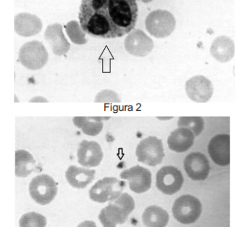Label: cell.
<instances>
[{"instance_id": "1", "label": "cell", "mask_w": 252, "mask_h": 227, "mask_svg": "<svg viewBox=\"0 0 252 227\" xmlns=\"http://www.w3.org/2000/svg\"><path fill=\"white\" fill-rule=\"evenodd\" d=\"M138 18L136 0H82L80 25L93 37L114 39L130 33Z\"/></svg>"}, {"instance_id": "2", "label": "cell", "mask_w": 252, "mask_h": 227, "mask_svg": "<svg viewBox=\"0 0 252 227\" xmlns=\"http://www.w3.org/2000/svg\"><path fill=\"white\" fill-rule=\"evenodd\" d=\"M132 196L124 193L118 198L109 202L108 206L101 211L98 218L104 227H116L126 223L135 209Z\"/></svg>"}, {"instance_id": "3", "label": "cell", "mask_w": 252, "mask_h": 227, "mask_svg": "<svg viewBox=\"0 0 252 227\" xmlns=\"http://www.w3.org/2000/svg\"><path fill=\"white\" fill-rule=\"evenodd\" d=\"M147 31L150 35L159 39L169 37L174 32L176 20L174 16L167 10L157 9L147 16L146 22Z\"/></svg>"}, {"instance_id": "4", "label": "cell", "mask_w": 252, "mask_h": 227, "mask_svg": "<svg viewBox=\"0 0 252 227\" xmlns=\"http://www.w3.org/2000/svg\"><path fill=\"white\" fill-rule=\"evenodd\" d=\"M202 209L199 199L190 195H184L175 200L172 213L179 223L189 225L198 220L201 215Z\"/></svg>"}, {"instance_id": "5", "label": "cell", "mask_w": 252, "mask_h": 227, "mask_svg": "<svg viewBox=\"0 0 252 227\" xmlns=\"http://www.w3.org/2000/svg\"><path fill=\"white\" fill-rule=\"evenodd\" d=\"M48 60L47 49L41 42L38 41L25 43L19 52V62L30 70L41 69L47 64Z\"/></svg>"}, {"instance_id": "6", "label": "cell", "mask_w": 252, "mask_h": 227, "mask_svg": "<svg viewBox=\"0 0 252 227\" xmlns=\"http://www.w3.org/2000/svg\"><path fill=\"white\" fill-rule=\"evenodd\" d=\"M126 183L115 177H105L92 187L89 196L93 201L104 203L116 199L122 194Z\"/></svg>"}, {"instance_id": "7", "label": "cell", "mask_w": 252, "mask_h": 227, "mask_svg": "<svg viewBox=\"0 0 252 227\" xmlns=\"http://www.w3.org/2000/svg\"><path fill=\"white\" fill-rule=\"evenodd\" d=\"M31 197L41 205H48L54 200L57 194V186L54 179L47 174L34 177L30 184Z\"/></svg>"}, {"instance_id": "8", "label": "cell", "mask_w": 252, "mask_h": 227, "mask_svg": "<svg viewBox=\"0 0 252 227\" xmlns=\"http://www.w3.org/2000/svg\"><path fill=\"white\" fill-rule=\"evenodd\" d=\"M136 156L139 162L146 165H159L165 157L162 140L156 136H149L139 143L136 148Z\"/></svg>"}, {"instance_id": "9", "label": "cell", "mask_w": 252, "mask_h": 227, "mask_svg": "<svg viewBox=\"0 0 252 227\" xmlns=\"http://www.w3.org/2000/svg\"><path fill=\"white\" fill-rule=\"evenodd\" d=\"M184 184L182 173L174 166H165L156 175V187L165 195H172L181 190Z\"/></svg>"}, {"instance_id": "10", "label": "cell", "mask_w": 252, "mask_h": 227, "mask_svg": "<svg viewBox=\"0 0 252 227\" xmlns=\"http://www.w3.org/2000/svg\"><path fill=\"white\" fill-rule=\"evenodd\" d=\"M126 50L135 57H144L150 54L154 47V43L144 32L133 29L124 40Z\"/></svg>"}, {"instance_id": "11", "label": "cell", "mask_w": 252, "mask_h": 227, "mask_svg": "<svg viewBox=\"0 0 252 227\" xmlns=\"http://www.w3.org/2000/svg\"><path fill=\"white\" fill-rule=\"evenodd\" d=\"M120 177L128 181L129 188L136 194L148 192L152 186V173L149 169L140 165L133 166L122 171Z\"/></svg>"}, {"instance_id": "12", "label": "cell", "mask_w": 252, "mask_h": 227, "mask_svg": "<svg viewBox=\"0 0 252 227\" xmlns=\"http://www.w3.org/2000/svg\"><path fill=\"white\" fill-rule=\"evenodd\" d=\"M187 96L196 102L205 103L211 100L214 88L211 81L202 75L195 76L187 81L185 85Z\"/></svg>"}, {"instance_id": "13", "label": "cell", "mask_w": 252, "mask_h": 227, "mask_svg": "<svg viewBox=\"0 0 252 227\" xmlns=\"http://www.w3.org/2000/svg\"><path fill=\"white\" fill-rule=\"evenodd\" d=\"M184 168L194 181H204L209 176L211 166L209 160L200 152H192L185 159Z\"/></svg>"}, {"instance_id": "14", "label": "cell", "mask_w": 252, "mask_h": 227, "mask_svg": "<svg viewBox=\"0 0 252 227\" xmlns=\"http://www.w3.org/2000/svg\"><path fill=\"white\" fill-rule=\"evenodd\" d=\"M208 151L211 159L220 166H227L230 163V136L219 134L210 141Z\"/></svg>"}, {"instance_id": "15", "label": "cell", "mask_w": 252, "mask_h": 227, "mask_svg": "<svg viewBox=\"0 0 252 227\" xmlns=\"http://www.w3.org/2000/svg\"><path fill=\"white\" fill-rule=\"evenodd\" d=\"M102 148L94 141L83 140L77 151L78 163L86 167H94L100 165L103 159Z\"/></svg>"}, {"instance_id": "16", "label": "cell", "mask_w": 252, "mask_h": 227, "mask_svg": "<svg viewBox=\"0 0 252 227\" xmlns=\"http://www.w3.org/2000/svg\"><path fill=\"white\" fill-rule=\"evenodd\" d=\"M44 37L57 56H63L70 50V44L66 39L61 24H53L47 26Z\"/></svg>"}, {"instance_id": "17", "label": "cell", "mask_w": 252, "mask_h": 227, "mask_svg": "<svg viewBox=\"0 0 252 227\" xmlns=\"http://www.w3.org/2000/svg\"><path fill=\"white\" fill-rule=\"evenodd\" d=\"M43 24L35 15L29 13H20L15 17V33L22 37H29L37 35L41 32Z\"/></svg>"}, {"instance_id": "18", "label": "cell", "mask_w": 252, "mask_h": 227, "mask_svg": "<svg viewBox=\"0 0 252 227\" xmlns=\"http://www.w3.org/2000/svg\"><path fill=\"white\" fill-rule=\"evenodd\" d=\"M195 135L186 128L179 127L172 131L168 138V146L170 150L177 153L187 152L193 146Z\"/></svg>"}, {"instance_id": "19", "label": "cell", "mask_w": 252, "mask_h": 227, "mask_svg": "<svg viewBox=\"0 0 252 227\" xmlns=\"http://www.w3.org/2000/svg\"><path fill=\"white\" fill-rule=\"evenodd\" d=\"M234 42L227 36H219L212 43L211 54L218 62H230L234 57Z\"/></svg>"}, {"instance_id": "20", "label": "cell", "mask_w": 252, "mask_h": 227, "mask_svg": "<svg viewBox=\"0 0 252 227\" xmlns=\"http://www.w3.org/2000/svg\"><path fill=\"white\" fill-rule=\"evenodd\" d=\"M96 171L71 165L66 171L68 184L76 189H85L94 179Z\"/></svg>"}, {"instance_id": "21", "label": "cell", "mask_w": 252, "mask_h": 227, "mask_svg": "<svg viewBox=\"0 0 252 227\" xmlns=\"http://www.w3.org/2000/svg\"><path fill=\"white\" fill-rule=\"evenodd\" d=\"M110 117H83L76 116L72 122L74 126L81 129L84 133L90 136H96L103 129L102 120H108Z\"/></svg>"}, {"instance_id": "22", "label": "cell", "mask_w": 252, "mask_h": 227, "mask_svg": "<svg viewBox=\"0 0 252 227\" xmlns=\"http://www.w3.org/2000/svg\"><path fill=\"white\" fill-rule=\"evenodd\" d=\"M169 221L167 212L158 206H150L142 215V221L146 227H165Z\"/></svg>"}, {"instance_id": "23", "label": "cell", "mask_w": 252, "mask_h": 227, "mask_svg": "<svg viewBox=\"0 0 252 227\" xmlns=\"http://www.w3.org/2000/svg\"><path fill=\"white\" fill-rule=\"evenodd\" d=\"M35 168V161L28 151L21 150L15 152V175L19 177H27Z\"/></svg>"}, {"instance_id": "24", "label": "cell", "mask_w": 252, "mask_h": 227, "mask_svg": "<svg viewBox=\"0 0 252 227\" xmlns=\"http://www.w3.org/2000/svg\"><path fill=\"white\" fill-rule=\"evenodd\" d=\"M66 33L70 41L76 45H85L88 42L86 39L87 33L83 31L81 25L76 21H70L65 26Z\"/></svg>"}, {"instance_id": "25", "label": "cell", "mask_w": 252, "mask_h": 227, "mask_svg": "<svg viewBox=\"0 0 252 227\" xmlns=\"http://www.w3.org/2000/svg\"><path fill=\"white\" fill-rule=\"evenodd\" d=\"M177 126L179 127L186 128L193 132L195 136H198L203 131L204 121L203 118L194 116V117H180L179 118Z\"/></svg>"}, {"instance_id": "26", "label": "cell", "mask_w": 252, "mask_h": 227, "mask_svg": "<svg viewBox=\"0 0 252 227\" xmlns=\"http://www.w3.org/2000/svg\"><path fill=\"white\" fill-rule=\"evenodd\" d=\"M47 219L43 215L35 212L26 213L21 217L20 227H45Z\"/></svg>"}, {"instance_id": "27", "label": "cell", "mask_w": 252, "mask_h": 227, "mask_svg": "<svg viewBox=\"0 0 252 227\" xmlns=\"http://www.w3.org/2000/svg\"><path fill=\"white\" fill-rule=\"evenodd\" d=\"M94 102L105 103V104H114V103L121 102V99L115 91L112 90H104L97 94Z\"/></svg>"}, {"instance_id": "28", "label": "cell", "mask_w": 252, "mask_h": 227, "mask_svg": "<svg viewBox=\"0 0 252 227\" xmlns=\"http://www.w3.org/2000/svg\"><path fill=\"white\" fill-rule=\"evenodd\" d=\"M77 227H97V226L94 221H85L81 223Z\"/></svg>"}, {"instance_id": "29", "label": "cell", "mask_w": 252, "mask_h": 227, "mask_svg": "<svg viewBox=\"0 0 252 227\" xmlns=\"http://www.w3.org/2000/svg\"><path fill=\"white\" fill-rule=\"evenodd\" d=\"M30 102H48L49 101L43 97H33L32 100H30Z\"/></svg>"}, {"instance_id": "30", "label": "cell", "mask_w": 252, "mask_h": 227, "mask_svg": "<svg viewBox=\"0 0 252 227\" xmlns=\"http://www.w3.org/2000/svg\"><path fill=\"white\" fill-rule=\"evenodd\" d=\"M158 119L161 120H167L172 119L173 117H158Z\"/></svg>"}, {"instance_id": "31", "label": "cell", "mask_w": 252, "mask_h": 227, "mask_svg": "<svg viewBox=\"0 0 252 227\" xmlns=\"http://www.w3.org/2000/svg\"><path fill=\"white\" fill-rule=\"evenodd\" d=\"M141 1H142L143 3H148L152 1L153 0H141Z\"/></svg>"}]
</instances>
